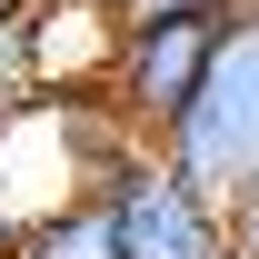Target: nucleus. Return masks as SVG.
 <instances>
[{
  "label": "nucleus",
  "instance_id": "7ed1b4c3",
  "mask_svg": "<svg viewBox=\"0 0 259 259\" xmlns=\"http://www.w3.org/2000/svg\"><path fill=\"white\" fill-rule=\"evenodd\" d=\"M100 199H110L120 259H229L220 249V209H209L190 180H169V160L150 150V140L100 180Z\"/></svg>",
  "mask_w": 259,
  "mask_h": 259
},
{
  "label": "nucleus",
  "instance_id": "0eeeda50",
  "mask_svg": "<svg viewBox=\"0 0 259 259\" xmlns=\"http://www.w3.org/2000/svg\"><path fill=\"white\" fill-rule=\"evenodd\" d=\"M130 10H199V20H229V10H249V0H130Z\"/></svg>",
  "mask_w": 259,
  "mask_h": 259
},
{
  "label": "nucleus",
  "instance_id": "423d86ee",
  "mask_svg": "<svg viewBox=\"0 0 259 259\" xmlns=\"http://www.w3.org/2000/svg\"><path fill=\"white\" fill-rule=\"evenodd\" d=\"M220 249H229V259H259V180L220 199Z\"/></svg>",
  "mask_w": 259,
  "mask_h": 259
},
{
  "label": "nucleus",
  "instance_id": "39448f33",
  "mask_svg": "<svg viewBox=\"0 0 259 259\" xmlns=\"http://www.w3.org/2000/svg\"><path fill=\"white\" fill-rule=\"evenodd\" d=\"M40 110V40H30V0L0 10V130H20Z\"/></svg>",
  "mask_w": 259,
  "mask_h": 259
},
{
  "label": "nucleus",
  "instance_id": "f257e3e1",
  "mask_svg": "<svg viewBox=\"0 0 259 259\" xmlns=\"http://www.w3.org/2000/svg\"><path fill=\"white\" fill-rule=\"evenodd\" d=\"M150 150H160L169 180H190L209 209L259 180V0L220 20V40H209L190 100L169 110V130L150 140Z\"/></svg>",
  "mask_w": 259,
  "mask_h": 259
},
{
  "label": "nucleus",
  "instance_id": "6e6552de",
  "mask_svg": "<svg viewBox=\"0 0 259 259\" xmlns=\"http://www.w3.org/2000/svg\"><path fill=\"white\" fill-rule=\"evenodd\" d=\"M60 10H100V20H120V10H130V0H60Z\"/></svg>",
  "mask_w": 259,
  "mask_h": 259
},
{
  "label": "nucleus",
  "instance_id": "9d476101",
  "mask_svg": "<svg viewBox=\"0 0 259 259\" xmlns=\"http://www.w3.org/2000/svg\"><path fill=\"white\" fill-rule=\"evenodd\" d=\"M0 10H20V0H0Z\"/></svg>",
  "mask_w": 259,
  "mask_h": 259
},
{
  "label": "nucleus",
  "instance_id": "f03ea898",
  "mask_svg": "<svg viewBox=\"0 0 259 259\" xmlns=\"http://www.w3.org/2000/svg\"><path fill=\"white\" fill-rule=\"evenodd\" d=\"M209 40H220V20H199V10H120L110 20V60H100V100L140 140H160L169 110L190 100L199 60H209Z\"/></svg>",
  "mask_w": 259,
  "mask_h": 259
},
{
  "label": "nucleus",
  "instance_id": "20e7f679",
  "mask_svg": "<svg viewBox=\"0 0 259 259\" xmlns=\"http://www.w3.org/2000/svg\"><path fill=\"white\" fill-rule=\"evenodd\" d=\"M10 259H120V229H110V199L100 190H60L50 209L10 229Z\"/></svg>",
  "mask_w": 259,
  "mask_h": 259
},
{
  "label": "nucleus",
  "instance_id": "1a4fd4ad",
  "mask_svg": "<svg viewBox=\"0 0 259 259\" xmlns=\"http://www.w3.org/2000/svg\"><path fill=\"white\" fill-rule=\"evenodd\" d=\"M10 229H20V209H10V190H0V259H10Z\"/></svg>",
  "mask_w": 259,
  "mask_h": 259
}]
</instances>
